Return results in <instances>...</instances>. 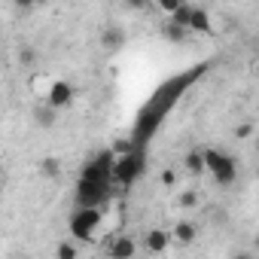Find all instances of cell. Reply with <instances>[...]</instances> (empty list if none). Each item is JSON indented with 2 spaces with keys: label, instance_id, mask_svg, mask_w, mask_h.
Wrapping results in <instances>:
<instances>
[{
  "label": "cell",
  "instance_id": "2",
  "mask_svg": "<svg viewBox=\"0 0 259 259\" xmlns=\"http://www.w3.org/2000/svg\"><path fill=\"white\" fill-rule=\"evenodd\" d=\"M98 226H101V210L98 207H79L70 220V229H73L76 238H95Z\"/></svg>",
  "mask_w": 259,
  "mask_h": 259
},
{
  "label": "cell",
  "instance_id": "12",
  "mask_svg": "<svg viewBox=\"0 0 259 259\" xmlns=\"http://www.w3.org/2000/svg\"><path fill=\"white\" fill-rule=\"evenodd\" d=\"M37 171H40V177H49V180H55V177L64 171V165H61V159H55V156H46V159H40Z\"/></svg>",
  "mask_w": 259,
  "mask_h": 259
},
{
  "label": "cell",
  "instance_id": "5",
  "mask_svg": "<svg viewBox=\"0 0 259 259\" xmlns=\"http://www.w3.org/2000/svg\"><path fill=\"white\" fill-rule=\"evenodd\" d=\"M125 40H128V34L122 25H104V31H101V49L104 52H119L125 46Z\"/></svg>",
  "mask_w": 259,
  "mask_h": 259
},
{
  "label": "cell",
  "instance_id": "16",
  "mask_svg": "<svg viewBox=\"0 0 259 259\" xmlns=\"http://www.w3.org/2000/svg\"><path fill=\"white\" fill-rule=\"evenodd\" d=\"M189 13H192V4H177V10L171 13V22H174V25H180V28H186Z\"/></svg>",
  "mask_w": 259,
  "mask_h": 259
},
{
  "label": "cell",
  "instance_id": "3",
  "mask_svg": "<svg viewBox=\"0 0 259 259\" xmlns=\"http://www.w3.org/2000/svg\"><path fill=\"white\" fill-rule=\"evenodd\" d=\"M73 98H76V89H73L70 82H64V79H55L43 104H49L52 110H64V107H70V104H73Z\"/></svg>",
  "mask_w": 259,
  "mask_h": 259
},
{
  "label": "cell",
  "instance_id": "13",
  "mask_svg": "<svg viewBox=\"0 0 259 259\" xmlns=\"http://www.w3.org/2000/svg\"><path fill=\"white\" fill-rule=\"evenodd\" d=\"M183 168H186V174H192V177L204 174V159H201V150H189V153H186V159H183Z\"/></svg>",
  "mask_w": 259,
  "mask_h": 259
},
{
  "label": "cell",
  "instance_id": "6",
  "mask_svg": "<svg viewBox=\"0 0 259 259\" xmlns=\"http://www.w3.org/2000/svg\"><path fill=\"white\" fill-rule=\"evenodd\" d=\"M138 174H141V159L138 156H128L113 168V180H119V183H132Z\"/></svg>",
  "mask_w": 259,
  "mask_h": 259
},
{
  "label": "cell",
  "instance_id": "8",
  "mask_svg": "<svg viewBox=\"0 0 259 259\" xmlns=\"http://www.w3.org/2000/svg\"><path fill=\"white\" fill-rule=\"evenodd\" d=\"M186 31H189V34H210V16H207L201 7H192L189 22H186Z\"/></svg>",
  "mask_w": 259,
  "mask_h": 259
},
{
  "label": "cell",
  "instance_id": "17",
  "mask_svg": "<svg viewBox=\"0 0 259 259\" xmlns=\"http://www.w3.org/2000/svg\"><path fill=\"white\" fill-rule=\"evenodd\" d=\"M19 61H22L25 67H31V64L37 61V52H34L31 46H22V52H19Z\"/></svg>",
  "mask_w": 259,
  "mask_h": 259
},
{
  "label": "cell",
  "instance_id": "9",
  "mask_svg": "<svg viewBox=\"0 0 259 259\" xmlns=\"http://www.w3.org/2000/svg\"><path fill=\"white\" fill-rule=\"evenodd\" d=\"M195 235H198L195 223H192V220H180V223L174 226V232H171V241H177V244H192Z\"/></svg>",
  "mask_w": 259,
  "mask_h": 259
},
{
  "label": "cell",
  "instance_id": "22",
  "mask_svg": "<svg viewBox=\"0 0 259 259\" xmlns=\"http://www.w3.org/2000/svg\"><path fill=\"white\" fill-rule=\"evenodd\" d=\"M0 189H4V174H0Z\"/></svg>",
  "mask_w": 259,
  "mask_h": 259
},
{
  "label": "cell",
  "instance_id": "4",
  "mask_svg": "<svg viewBox=\"0 0 259 259\" xmlns=\"http://www.w3.org/2000/svg\"><path fill=\"white\" fill-rule=\"evenodd\" d=\"M135 253H138V241L128 235H119L107 244V259H132Z\"/></svg>",
  "mask_w": 259,
  "mask_h": 259
},
{
  "label": "cell",
  "instance_id": "7",
  "mask_svg": "<svg viewBox=\"0 0 259 259\" xmlns=\"http://www.w3.org/2000/svg\"><path fill=\"white\" fill-rule=\"evenodd\" d=\"M168 244H171V232H165V229H150V232L144 235V247H147L150 253H165Z\"/></svg>",
  "mask_w": 259,
  "mask_h": 259
},
{
  "label": "cell",
  "instance_id": "14",
  "mask_svg": "<svg viewBox=\"0 0 259 259\" xmlns=\"http://www.w3.org/2000/svg\"><path fill=\"white\" fill-rule=\"evenodd\" d=\"M52 82H55V79H49V76H43V73H34V76H31V92H34L37 98H43V101H46V95H49Z\"/></svg>",
  "mask_w": 259,
  "mask_h": 259
},
{
  "label": "cell",
  "instance_id": "1",
  "mask_svg": "<svg viewBox=\"0 0 259 259\" xmlns=\"http://www.w3.org/2000/svg\"><path fill=\"white\" fill-rule=\"evenodd\" d=\"M201 159H204V171H210V177L220 183V186H232L238 180V162L232 156H226L223 150H201Z\"/></svg>",
  "mask_w": 259,
  "mask_h": 259
},
{
  "label": "cell",
  "instance_id": "19",
  "mask_svg": "<svg viewBox=\"0 0 259 259\" xmlns=\"http://www.w3.org/2000/svg\"><path fill=\"white\" fill-rule=\"evenodd\" d=\"M253 135V122H241V125H235V138L238 141H244V138H250Z\"/></svg>",
  "mask_w": 259,
  "mask_h": 259
},
{
  "label": "cell",
  "instance_id": "10",
  "mask_svg": "<svg viewBox=\"0 0 259 259\" xmlns=\"http://www.w3.org/2000/svg\"><path fill=\"white\" fill-rule=\"evenodd\" d=\"M55 119H58V110H52L49 104H37V110H34V122L40 125V128H52L55 125Z\"/></svg>",
  "mask_w": 259,
  "mask_h": 259
},
{
  "label": "cell",
  "instance_id": "21",
  "mask_svg": "<svg viewBox=\"0 0 259 259\" xmlns=\"http://www.w3.org/2000/svg\"><path fill=\"white\" fill-rule=\"evenodd\" d=\"M232 259H256L250 250H238V253H232Z\"/></svg>",
  "mask_w": 259,
  "mask_h": 259
},
{
  "label": "cell",
  "instance_id": "15",
  "mask_svg": "<svg viewBox=\"0 0 259 259\" xmlns=\"http://www.w3.org/2000/svg\"><path fill=\"white\" fill-rule=\"evenodd\" d=\"M55 259H79V247L73 241H61L55 247Z\"/></svg>",
  "mask_w": 259,
  "mask_h": 259
},
{
  "label": "cell",
  "instance_id": "11",
  "mask_svg": "<svg viewBox=\"0 0 259 259\" xmlns=\"http://www.w3.org/2000/svg\"><path fill=\"white\" fill-rule=\"evenodd\" d=\"M162 37H165L168 43H177V46H180V43L189 40V31L180 28V25H174V22H165V25H162Z\"/></svg>",
  "mask_w": 259,
  "mask_h": 259
},
{
  "label": "cell",
  "instance_id": "20",
  "mask_svg": "<svg viewBox=\"0 0 259 259\" xmlns=\"http://www.w3.org/2000/svg\"><path fill=\"white\" fill-rule=\"evenodd\" d=\"M174 180H177V174H174V171L168 168V171L162 174V183H165V186H174Z\"/></svg>",
  "mask_w": 259,
  "mask_h": 259
},
{
  "label": "cell",
  "instance_id": "18",
  "mask_svg": "<svg viewBox=\"0 0 259 259\" xmlns=\"http://www.w3.org/2000/svg\"><path fill=\"white\" fill-rule=\"evenodd\" d=\"M177 201H180V207H186V210H189V207H195V204H198V192H192V189H189V192H183Z\"/></svg>",
  "mask_w": 259,
  "mask_h": 259
}]
</instances>
